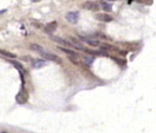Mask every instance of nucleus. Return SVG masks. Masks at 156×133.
Segmentation results:
<instances>
[{
    "label": "nucleus",
    "instance_id": "f257e3e1",
    "mask_svg": "<svg viewBox=\"0 0 156 133\" xmlns=\"http://www.w3.org/2000/svg\"><path fill=\"white\" fill-rule=\"evenodd\" d=\"M79 19H80L79 12H68L66 14V20L71 24H76L79 22Z\"/></svg>",
    "mask_w": 156,
    "mask_h": 133
},
{
    "label": "nucleus",
    "instance_id": "f03ea898",
    "mask_svg": "<svg viewBox=\"0 0 156 133\" xmlns=\"http://www.w3.org/2000/svg\"><path fill=\"white\" fill-rule=\"evenodd\" d=\"M42 56L44 57L45 59H47V60L54 61V62H57V63H62V59H61L60 57H58V56H56V55H54V54L43 51V53H42Z\"/></svg>",
    "mask_w": 156,
    "mask_h": 133
},
{
    "label": "nucleus",
    "instance_id": "7ed1b4c3",
    "mask_svg": "<svg viewBox=\"0 0 156 133\" xmlns=\"http://www.w3.org/2000/svg\"><path fill=\"white\" fill-rule=\"evenodd\" d=\"M83 9L90 10V11H97L100 9V6L94 1H85L83 3Z\"/></svg>",
    "mask_w": 156,
    "mask_h": 133
},
{
    "label": "nucleus",
    "instance_id": "20e7f679",
    "mask_svg": "<svg viewBox=\"0 0 156 133\" xmlns=\"http://www.w3.org/2000/svg\"><path fill=\"white\" fill-rule=\"evenodd\" d=\"M95 19L98 20V21H102V22H112V17H110L109 14H106V13H97L95 15Z\"/></svg>",
    "mask_w": 156,
    "mask_h": 133
},
{
    "label": "nucleus",
    "instance_id": "39448f33",
    "mask_svg": "<svg viewBox=\"0 0 156 133\" xmlns=\"http://www.w3.org/2000/svg\"><path fill=\"white\" fill-rule=\"evenodd\" d=\"M27 98H29L27 93H26L24 90H22V91L20 92L19 94L17 95V102H18L19 104H24L27 102Z\"/></svg>",
    "mask_w": 156,
    "mask_h": 133
},
{
    "label": "nucleus",
    "instance_id": "423d86ee",
    "mask_svg": "<svg viewBox=\"0 0 156 133\" xmlns=\"http://www.w3.org/2000/svg\"><path fill=\"white\" fill-rule=\"evenodd\" d=\"M69 42L71 43V46H72V47L79 49V50H83V51H85V48L83 47V45H82L79 41H76L75 38H70V39H69Z\"/></svg>",
    "mask_w": 156,
    "mask_h": 133
},
{
    "label": "nucleus",
    "instance_id": "0eeeda50",
    "mask_svg": "<svg viewBox=\"0 0 156 133\" xmlns=\"http://www.w3.org/2000/svg\"><path fill=\"white\" fill-rule=\"evenodd\" d=\"M51 39H52L54 42L58 43V44H61V45H63V46H66V47H72V46H71V43L69 42V41L62 39V38H60V37L51 36Z\"/></svg>",
    "mask_w": 156,
    "mask_h": 133
},
{
    "label": "nucleus",
    "instance_id": "6e6552de",
    "mask_svg": "<svg viewBox=\"0 0 156 133\" xmlns=\"http://www.w3.org/2000/svg\"><path fill=\"white\" fill-rule=\"evenodd\" d=\"M45 66H46V62L44 60H40V59L34 61V63H33V66L36 68V69H40V68H43Z\"/></svg>",
    "mask_w": 156,
    "mask_h": 133
},
{
    "label": "nucleus",
    "instance_id": "1a4fd4ad",
    "mask_svg": "<svg viewBox=\"0 0 156 133\" xmlns=\"http://www.w3.org/2000/svg\"><path fill=\"white\" fill-rule=\"evenodd\" d=\"M56 26H57L56 22H51V23H49V24L46 25L45 30H46V32H52V31L56 30Z\"/></svg>",
    "mask_w": 156,
    "mask_h": 133
},
{
    "label": "nucleus",
    "instance_id": "9d476101",
    "mask_svg": "<svg viewBox=\"0 0 156 133\" xmlns=\"http://www.w3.org/2000/svg\"><path fill=\"white\" fill-rule=\"evenodd\" d=\"M82 41H84V42H86L88 45H91V46H94V47H96V46H98L100 45V43L97 42V41H92V39H88V38H83L81 37Z\"/></svg>",
    "mask_w": 156,
    "mask_h": 133
},
{
    "label": "nucleus",
    "instance_id": "9b49d317",
    "mask_svg": "<svg viewBox=\"0 0 156 133\" xmlns=\"http://www.w3.org/2000/svg\"><path fill=\"white\" fill-rule=\"evenodd\" d=\"M31 49L32 50H34V51H37V53H43V51H44L43 47L39 46V45H37V44H32Z\"/></svg>",
    "mask_w": 156,
    "mask_h": 133
},
{
    "label": "nucleus",
    "instance_id": "f8f14e48",
    "mask_svg": "<svg viewBox=\"0 0 156 133\" xmlns=\"http://www.w3.org/2000/svg\"><path fill=\"white\" fill-rule=\"evenodd\" d=\"M102 6L104 8V10H106V11H112V5L110 3H108L106 1H102Z\"/></svg>",
    "mask_w": 156,
    "mask_h": 133
},
{
    "label": "nucleus",
    "instance_id": "ddd939ff",
    "mask_svg": "<svg viewBox=\"0 0 156 133\" xmlns=\"http://www.w3.org/2000/svg\"><path fill=\"white\" fill-rule=\"evenodd\" d=\"M0 54L5 55V56H7V57H10V58H15L17 56L14 54H12V53H9V51H6V50H2V49H0Z\"/></svg>",
    "mask_w": 156,
    "mask_h": 133
},
{
    "label": "nucleus",
    "instance_id": "4468645a",
    "mask_svg": "<svg viewBox=\"0 0 156 133\" xmlns=\"http://www.w3.org/2000/svg\"><path fill=\"white\" fill-rule=\"evenodd\" d=\"M58 49L62 50L63 53H66L68 56H75V53L74 51H72V50H69V49H67V48H62V47H58Z\"/></svg>",
    "mask_w": 156,
    "mask_h": 133
},
{
    "label": "nucleus",
    "instance_id": "2eb2a0df",
    "mask_svg": "<svg viewBox=\"0 0 156 133\" xmlns=\"http://www.w3.org/2000/svg\"><path fill=\"white\" fill-rule=\"evenodd\" d=\"M84 60L86 61V63H88V65H91V63H92V59H88V58H85Z\"/></svg>",
    "mask_w": 156,
    "mask_h": 133
},
{
    "label": "nucleus",
    "instance_id": "dca6fc26",
    "mask_svg": "<svg viewBox=\"0 0 156 133\" xmlns=\"http://www.w3.org/2000/svg\"><path fill=\"white\" fill-rule=\"evenodd\" d=\"M6 11H7L6 9H5V10H0V14H2V13H5V12H6Z\"/></svg>",
    "mask_w": 156,
    "mask_h": 133
},
{
    "label": "nucleus",
    "instance_id": "f3484780",
    "mask_svg": "<svg viewBox=\"0 0 156 133\" xmlns=\"http://www.w3.org/2000/svg\"><path fill=\"white\" fill-rule=\"evenodd\" d=\"M102 1H106V2L109 1V2H112V1H115V0H102Z\"/></svg>",
    "mask_w": 156,
    "mask_h": 133
},
{
    "label": "nucleus",
    "instance_id": "a211bd4d",
    "mask_svg": "<svg viewBox=\"0 0 156 133\" xmlns=\"http://www.w3.org/2000/svg\"><path fill=\"white\" fill-rule=\"evenodd\" d=\"M31 1H33V2H39L40 0H31Z\"/></svg>",
    "mask_w": 156,
    "mask_h": 133
}]
</instances>
